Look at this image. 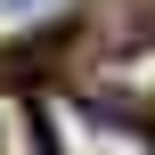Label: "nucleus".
I'll list each match as a JSON object with an SVG mask.
<instances>
[{"mask_svg": "<svg viewBox=\"0 0 155 155\" xmlns=\"http://www.w3.org/2000/svg\"><path fill=\"white\" fill-rule=\"evenodd\" d=\"M41 114H49V155H155V131L106 98L90 106L82 90H49Z\"/></svg>", "mask_w": 155, "mask_h": 155, "instance_id": "nucleus-1", "label": "nucleus"}, {"mask_svg": "<svg viewBox=\"0 0 155 155\" xmlns=\"http://www.w3.org/2000/svg\"><path fill=\"white\" fill-rule=\"evenodd\" d=\"M82 82H90V98H106V106H123V114H147L155 106V41H114V49H98V57L82 65Z\"/></svg>", "mask_w": 155, "mask_h": 155, "instance_id": "nucleus-2", "label": "nucleus"}, {"mask_svg": "<svg viewBox=\"0 0 155 155\" xmlns=\"http://www.w3.org/2000/svg\"><path fill=\"white\" fill-rule=\"evenodd\" d=\"M0 155H49V114L25 90H0Z\"/></svg>", "mask_w": 155, "mask_h": 155, "instance_id": "nucleus-3", "label": "nucleus"}, {"mask_svg": "<svg viewBox=\"0 0 155 155\" xmlns=\"http://www.w3.org/2000/svg\"><path fill=\"white\" fill-rule=\"evenodd\" d=\"M0 8H41V0H0Z\"/></svg>", "mask_w": 155, "mask_h": 155, "instance_id": "nucleus-4", "label": "nucleus"}]
</instances>
